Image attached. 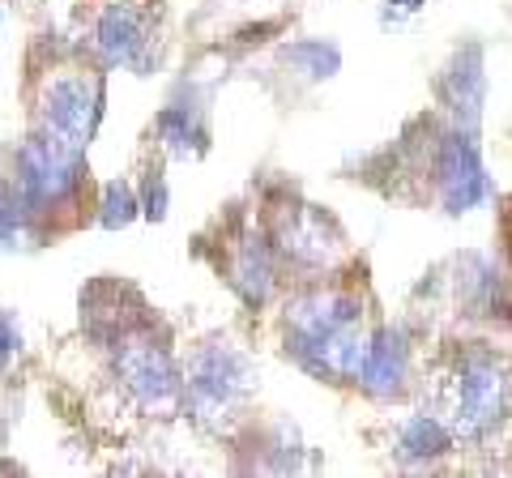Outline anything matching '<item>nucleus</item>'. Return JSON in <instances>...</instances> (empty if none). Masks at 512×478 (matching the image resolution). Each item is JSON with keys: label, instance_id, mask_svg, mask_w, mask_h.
<instances>
[{"label": "nucleus", "instance_id": "7", "mask_svg": "<svg viewBox=\"0 0 512 478\" xmlns=\"http://www.w3.org/2000/svg\"><path fill=\"white\" fill-rule=\"evenodd\" d=\"M94 47H99L107 65L137 60V52L146 47V18L124 0H111V5L99 9V22H94Z\"/></svg>", "mask_w": 512, "mask_h": 478}, {"label": "nucleus", "instance_id": "5", "mask_svg": "<svg viewBox=\"0 0 512 478\" xmlns=\"http://www.w3.org/2000/svg\"><path fill=\"white\" fill-rule=\"evenodd\" d=\"M18 180H22L26 205H35V210L60 205L77 184V150L60 146L47 133L30 137L22 150V163H18Z\"/></svg>", "mask_w": 512, "mask_h": 478}, {"label": "nucleus", "instance_id": "16", "mask_svg": "<svg viewBox=\"0 0 512 478\" xmlns=\"http://www.w3.org/2000/svg\"><path fill=\"white\" fill-rule=\"evenodd\" d=\"M141 214H146L150 222L167 218V184L158 180V175H150V184H146V205H141Z\"/></svg>", "mask_w": 512, "mask_h": 478}, {"label": "nucleus", "instance_id": "2", "mask_svg": "<svg viewBox=\"0 0 512 478\" xmlns=\"http://www.w3.org/2000/svg\"><path fill=\"white\" fill-rule=\"evenodd\" d=\"M99 103L103 94L99 86L82 73H52L43 82L39 94V120H43V133L82 154L86 141L94 133V120H99Z\"/></svg>", "mask_w": 512, "mask_h": 478}, {"label": "nucleus", "instance_id": "4", "mask_svg": "<svg viewBox=\"0 0 512 478\" xmlns=\"http://www.w3.org/2000/svg\"><path fill=\"white\" fill-rule=\"evenodd\" d=\"M116 368H120L124 389L133 393V402H137L141 410H150V414H171L175 406H180L184 385H180V376H175V368H171V359H167L163 346H154V342H146V338L124 342Z\"/></svg>", "mask_w": 512, "mask_h": 478}, {"label": "nucleus", "instance_id": "13", "mask_svg": "<svg viewBox=\"0 0 512 478\" xmlns=\"http://www.w3.org/2000/svg\"><path fill=\"white\" fill-rule=\"evenodd\" d=\"M137 197H133V188H128L124 180H111L107 188H103V205H99V222L107 231H120V227H128V222L137 218Z\"/></svg>", "mask_w": 512, "mask_h": 478}, {"label": "nucleus", "instance_id": "3", "mask_svg": "<svg viewBox=\"0 0 512 478\" xmlns=\"http://www.w3.org/2000/svg\"><path fill=\"white\" fill-rule=\"evenodd\" d=\"M248 385H252V372H248V359L239 355V350L205 346L201 355L192 359L184 393L201 419H222V414H231L239 402H244Z\"/></svg>", "mask_w": 512, "mask_h": 478}, {"label": "nucleus", "instance_id": "12", "mask_svg": "<svg viewBox=\"0 0 512 478\" xmlns=\"http://www.w3.org/2000/svg\"><path fill=\"white\" fill-rule=\"evenodd\" d=\"M303 222H308V227H299V222L286 227V252H295L303 261H325L329 248H333V244H325V218L303 214Z\"/></svg>", "mask_w": 512, "mask_h": 478}, {"label": "nucleus", "instance_id": "19", "mask_svg": "<svg viewBox=\"0 0 512 478\" xmlns=\"http://www.w3.org/2000/svg\"><path fill=\"white\" fill-rule=\"evenodd\" d=\"M393 5H402V9H419L423 0H393Z\"/></svg>", "mask_w": 512, "mask_h": 478}, {"label": "nucleus", "instance_id": "18", "mask_svg": "<svg viewBox=\"0 0 512 478\" xmlns=\"http://www.w3.org/2000/svg\"><path fill=\"white\" fill-rule=\"evenodd\" d=\"M18 346H22V333L13 329V321L5 312H0V372H5V363L18 355Z\"/></svg>", "mask_w": 512, "mask_h": 478}, {"label": "nucleus", "instance_id": "11", "mask_svg": "<svg viewBox=\"0 0 512 478\" xmlns=\"http://www.w3.org/2000/svg\"><path fill=\"white\" fill-rule=\"evenodd\" d=\"M444 449H448L444 423L427 419V414H414V419L402 427V453L406 457H440Z\"/></svg>", "mask_w": 512, "mask_h": 478}, {"label": "nucleus", "instance_id": "8", "mask_svg": "<svg viewBox=\"0 0 512 478\" xmlns=\"http://www.w3.org/2000/svg\"><path fill=\"white\" fill-rule=\"evenodd\" d=\"M410 376V346H406V333L402 329H384L376 333V342H367V355H363V372L359 380L376 397H393L402 393Z\"/></svg>", "mask_w": 512, "mask_h": 478}, {"label": "nucleus", "instance_id": "17", "mask_svg": "<svg viewBox=\"0 0 512 478\" xmlns=\"http://www.w3.org/2000/svg\"><path fill=\"white\" fill-rule=\"evenodd\" d=\"M18 239V197L0 193V244Z\"/></svg>", "mask_w": 512, "mask_h": 478}, {"label": "nucleus", "instance_id": "15", "mask_svg": "<svg viewBox=\"0 0 512 478\" xmlns=\"http://www.w3.org/2000/svg\"><path fill=\"white\" fill-rule=\"evenodd\" d=\"M158 129H163L171 154H188V137H192V129H188V116H184V111H163Z\"/></svg>", "mask_w": 512, "mask_h": 478}, {"label": "nucleus", "instance_id": "14", "mask_svg": "<svg viewBox=\"0 0 512 478\" xmlns=\"http://www.w3.org/2000/svg\"><path fill=\"white\" fill-rule=\"evenodd\" d=\"M291 60H303L312 77H329V73H338V47H325V43H303V47H291Z\"/></svg>", "mask_w": 512, "mask_h": 478}, {"label": "nucleus", "instance_id": "10", "mask_svg": "<svg viewBox=\"0 0 512 478\" xmlns=\"http://www.w3.org/2000/svg\"><path fill=\"white\" fill-rule=\"evenodd\" d=\"M269 282H274V269H269V257L261 244H248L244 257H239L235 265V286L244 291L248 304H261V299L269 295Z\"/></svg>", "mask_w": 512, "mask_h": 478}, {"label": "nucleus", "instance_id": "9", "mask_svg": "<svg viewBox=\"0 0 512 478\" xmlns=\"http://www.w3.org/2000/svg\"><path fill=\"white\" fill-rule=\"evenodd\" d=\"M483 52L478 47H470L466 56L453 65V73H448V99H453V111L457 116H466V124L478 120V107H483Z\"/></svg>", "mask_w": 512, "mask_h": 478}, {"label": "nucleus", "instance_id": "6", "mask_svg": "<svg viewBox=\"0 0 512 478\" xmlns=\"http://www.w3.org/2000/svg\"><path fill=\"white\" fill-rule=\"evenodd\" d=\"M440 193L448 214H466L478 201L487 197V171L483 158H478V146L470 137H448V146L440 154Z\"/></svg>", "mask_w": 512, "mask_h": 478}, {"label": "nucleus", "instance_id": "1", "mask_svg": "<svg viewBox=\"0 0 512 478\" xmlns=\"http://www.w3.org/2000/svg\"><path fill=\"white\" fill-rule=\"evenodd\" d=\"M512 410V372L504 359L474 355L457 368L448 389V414L457 436H487Z\"/></svg>", "mask_w": 512, "mask_h": 478}]
</instances>
